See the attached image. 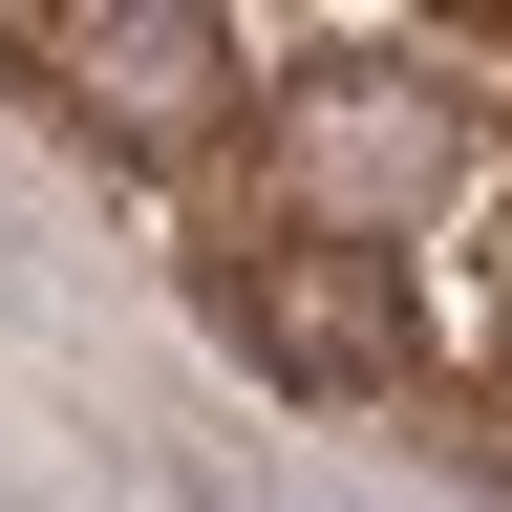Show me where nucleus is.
I'll return each mask as SVG.
<instances>
[{
  "mask_svg": "<svg viewBox=\"0 0 512 512\" xmlns=\"http://www.w3.org/2000/svg\"><path fill=\"white\" fill-rule=\"evenodd\" d=\"M214 320L299 384V406H384V384H427V278L320 256V235H214Z\"/></svg>",
  "mask_w": 512,
  "mask_h": 512,
  "instance_id": "nucleus-3",
  "label": "nucleus"
},
{
  "mask_svg": "<svg viewBox=\"0 0 512 512\" xmlns=\"http://www.w3.org/2000/svg\"><path fill=\"white\" fill-rule=\"evenodd\" d=\"M0 64L86 128V150H150V171H192L214 128H256V22H214V0H86V22H0Z\"/></svg>",
  "mask_w": 512,
  "mask_h": 512,
  "instance_id": "nucleus-2",
  "label": "nucleus"
},
{
  "mask_svg": "<svg viewBox=\"0 0 512 512\" xmlns=\"http://www.w3.org/2000/svg\"><path fill=\"white\" fill-rule=\"evenodd\" d=\"M256 192H278L256 235L427 278L448 214H470V86L448 64H299V86H256Z\"/></svg>",
  "mask_w": 512,
  "mask_h": 512,
  "instance_id": "nucleus-1",
  "label": "nucleus"
}]
</instances>
